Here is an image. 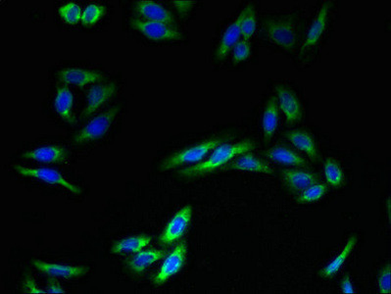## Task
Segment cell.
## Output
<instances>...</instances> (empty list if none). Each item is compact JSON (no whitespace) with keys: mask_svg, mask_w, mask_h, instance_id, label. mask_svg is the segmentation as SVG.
<instances>
[{"mask_svg":"<svg viewBox=\"0 0 391 294\" xmlns=\"http://www.w3.org/2000/svg\"><path fill=\"white\" fill-rule=\"evenodd\" d=\"M106 14V8L103 5L91 4L86 7L82 15V24L84 26H94L98 23L104 15Z\"/></svg>","mask_w":391,"mask_h":294,"instance_id":"f1b7e54d","label":"cell"},{"mask_svg":"<svg viewBox=\"0 0 391 294\" xmlns=\"http://www.w3.org/2000/svg\"><path fill=\"white\" fill-rule=\"evenodd\" d=\"M340 288L343 293L353 294L355 293L354 286L352 285L350 276L348 275L343 276L340 281Z\"/></svg>","mask_w":391,"mask_h":294,"instance_id":"e575fe53","label":"cell"},{"mask_svg":"<svg viewBox=\"0 0 391 294\" xmlns=\"http://www.w3.org/2000/svg\"><path fill=\"white\" fill-rule=\"evenodd\" d=\"M186 253H188V244L186 241H181L177 244L176 248L162 264L158 273L154 276V285L162 286L168 281L172 276H176L184 268L186 264Z\"/></svg>","mask_w":391,"mask_h":294,"instance_id":"52a82bcc","label":"cell"},{"mask_svg":"<svg viewBox=\"0 0 391 294\" xmlns=\"http://www.w3.org/2000/svg\"><path fill=\"white\" fill-rule=\"evenodd\" d=\"M118 111V107H112L109 110L92 119L84 129H82L74 136V143L76 144H83L103 138L107 132H108V129H110L111 124L113 123Z\"/></svg>","mask_w":391,"mask_h":294,"instance_id":"277c9868","label":"cell"},{"mask_svg":"<svg viewBox=\"0 0 391 294\" xmlns=\"http://www.w3.org/2000/svg\"><path fill=\"white\" fill-rule=\"evenodd\" d=\"M58 13L65 23L75 25L81 21L83 11L79 4L69 2V4L62 5L58 10Z\"/></svg>","mask_w":391,"mask_h":294,"instance_id":"f546056e","label":"cell"},{"mask_svg":"<svg viewBox=\"0 0 391 294\" xmlns=\"http://www.w3.org/2000/svg\"><path fill=\"white\" fill-rule=\"evenodd\" d=\"M323 176L331 188H340L345 184V173L335 158H328L323 163Z\"/></svg>","mask_w":391,"mask_h":294,"instance_id":"484cf974","label":"cell"},{"mask_svg":"<svg viewBox=\"0 0 391 294\" xmlns=\"http://www.w3.org/2000/svg\"><path fill=\"white\" fill-rule=\"evenodd\" d=\"M191 219H193V207L191 205L183 207L167 224L165 229L159 236L158 243L163 246H170L180 241L188 231Z\"/></svg>","mask_w":391,"mask_h":294,"instance_id":"5b68a950","label":"cell"},{"mask_svg":"<svg viewBox=\"0 0 391 294\" xmlns=\"http://www.w3.org/2000/svg\"><path fill=\"white\" fill-rule=\"evenodd\" d=\"M172 4L178 10L179 13L181 15H186L189 10L193 8L194 1H173Z\"/></svg>","mask_w":391,"mask_h":294,"instance_id":"d590c367","label":"cell"},{"mask_svg":"<svg viewBox=\"0 0 391 294\" xmlns=\"http://www.w3.org/2000/svg\"><path fill=\"white\" fill-rule=\"evenodd\" d=\"M264 154L269 160L276 162L278 164L297 167V168L308 167V162L304 157L298 154L297 152L293 151V149L288 148V147L281 146V144L271 147Z\"/></svg>","mask_w":391,"mask_h":294,"instance_id":"ac0fdd59","label":"cell"},{"mask_svg":"<svg viewBox=\"0 0 391 294\" xmlns=\"http://www.w3.org/2000/svg\"><path fill=\"white\" fill-rule=\"evenodd\" d=\"M23 290L25 293L31 294L47 293L46 290H42L41 288H37L32 276H27L26 280H25Z\"/></svg>","mask_w":391,"mask_h":294,"instance_id":"d6a6232c","label":"cell"},{"mask_svg":"<svg viewBox=\"0 0 391 294\" xmlns=\"http://www.w3.org/2000/svg\"><path fill=\"white\" fill-rule=\"evenodd\" d=\"M132 27L152 41H180L181 34L171 25L149 20H131Z\"/></svg>","mask_w":391,"mask_h":294,"instance_id":"ba28073f","label":"cell"},{"mask_svg":"<svg viewBox=\"0 0 391 294\" xmlns=\"http://www.w3.org/2000/svg\"><path fill=\"white\" fill-rule=\"evenodd\" d=\"M286 138L295 148L302 151L312 161L319 160V151L315 139L303 129H291L286 132Z\"/></svg>","mask_w":391,"mask_h":294,"instance_id":"d6986e66","label":"cell"},{"mask_svg":"<svg viewBox=\"0 0 391 294\" xmlns=\"http://www.w3.org/2000/svg\"><path fill=\"white\" fill-rule=\"evenodd\" d=\"M276 91L278 108L283 112L286 124L291 126L300 122L303 116L302 106L295 92L283 86L276 87Z\"/></svg>","mask_w":391,"mask_h":294,"instance_id":"9c48e42d","label":"cell"},{"mask_svg":"<svg viewBox=\"0 0 391 294\" xmlns=\"http://www.w3.org/2000/svg\"><path fill=\"white\" fill-rule=\"evenodd\" d=\"M59 82L71 86L84 87L89 84L97 83L104 79V76L99 72L79 68H66L57 73Z\"/></svg>","mask_w":391,"mask_h":294,"instance_id":"5bb4252c","label":"cell"},{"mask_svg":"<svg viewBox=\"0 0 391 294\" xmlns=\"http://www.w3.org/2000/svg\"><path fill=\"white\" fill-rule=\"evenodd\" d=\"M136 12L149 21L162 22L173 26L175 18L165 7L154 1H139L136 5Z\"/></svg>","mask_w":391,"mask_h":294,"instance_id":"ffe728a7","label":"cell"},{"mask_svg":"<svg viewBox=\"0 0 391 294\" xmlns=\"http://www.w3.org/2000/svg\"><path fill=\"white\" fill-rule=\"evenodd\" d=\"M22 157L28 160L59 165V164L66 163L68 151L63 146H44L37 147L34 151L25 152L22 154Z\"/></svg>","mask_w":391,"mask_h":294,"instance_id":"4fadbf2b","label":"cell"},{"mask_svg":"<svg viewBox=\"0 0 391 294\" xmlns=\"http://www.w3.org/2000/svg\"><path fill=\"white\" fill-rule=\"evenodd\" d=\"M243 21H241V34L243 39L250 41L257 29V18L252 4H248L243 10Z\"/></svg>","mask_w":391,"mask_h":294,"instance_id":"83f0119b","label":"cell"},{"mask_svg":"<svg viewBox=\"0 0 391 294\" xmlns=\"http://www.w3.org/2000/svg\"><path fill=\"white\" fill-rule=\"evenodd\" d=\"M117 86L114 83L108 84H97L92 86L89 89L88 96H86V108L82 113V118L86 119L91 114L96 113L102 106L110 101L112 97L115 96Z\"/></svg>","mask_w":391,"mask_h":294,"instance_id":"30bf717a","label":"cell"},{"mask_svg":"<svg viewBox=\"0 0 391 294\" xmlns=\"http://www.w3.org/2000/svg\"><path fill=\"white\" fill-rule=\"evenodd\" d=\"M152 238L148 235L129 236L113 244L111 253L113 254L136 253L148 248Z\"/></svg>","mask_w":391,"mask_h":294,"instance_id":"d4e9b609","label":"cell"},{"mask_svg":"<svg viewBox=\"0 0 391 294\" xmlns=\"http://www.w3.org/2000/svg\"><path fill=\"white\" fill-rule=\"evenodd\" d=\"M14 170L23 177H29L44 181V183L51 184V186H60L69 191L70 193L81 196L83 193L81 188L76 184L70 183L59 173L58 171L51 168H28V167L14 166Z\"/></svg>","mask_w":391,"mask_h":294,"instance_id":"8992f818","label":"cell"},{"mask_svg":"<svg viewBox=\"0 0 391 294\" xmlns=\"http://www.w3.org/2000/svg\"><path fill=\"white\" fill-rule=\"evenodd\" d=\"M251 44L246 39H241L233 49V62L235 64L245 61L250 56Z\"/></svg>","mask_w":391,"mask_h":294,"instance_id":"4dcf8cb0","label":"cell"},{"mask_svg":"<svg viewBox=\"0 0 391 294\" xmlns=\"http://www.w3.org/2000/svg\"><path fill=\"white\" fill-rule=\"evenodd\" d=\"M263 32L269 41L286 51H293L297 44V31L290 19L266 20Z\"/></svg>","mask_w":391,"mask_h":294,"instance_id":"3957f363","label":"cell"},{"mask_svg":"<svg viewBox=\"0 0 391 294\" xmlns=\"http://www.w3.org/2000/svg\"><path fill=\"white\" fill-rule=\"evenodd\" d=\"M166 254L165 250H159L155 248L141 250L136 253V255L129 257L126 261V265L133 275H141L149 267L165 257Z\"/></svg>","mask_w":391,"mask_h":294,"instance_id":"2e32d148","label":"cell"},{"mask_svg":"<svg viewBox=\"0 0 391 294\" xmlns=\"http://www.w3.org/2000/svg\"><path fill=\"white\" fill-rule=\"evenodd\" d=\"M358 243L357 236H352L348 238L347 243L345 244L340 255L336 256L331 263H328L323 270L320 271V276L325 279L333 278L338 273V271L345 265V261L350 257L352 251L354 250L356 244Z\"/></svg>","mask_w":391,"mask_h":294,"instance_id":"cb8c5ba5","label":"cell"},{"mask_svg":"<svg viewBox=\"0 0 391 294\" xmlns=\"http://www.w3.org/2000/svg\"><path fill=\"white\" fill-rule=\"evenodd\" d=\"M331 2L328 1L322 5L320 10H319L317 16L314 20L312 25L307 32L305 41H304L302 49H311L315 46L319 41L322 39L323 32L327 29L328 13H330Z\"/></svg>","mask_w":391,"mask_h":294,"instance_id":"e0dca14e","label":"cell"},{"mask_svg":"<svg viewBox=\"0 0 391 294\" xmlns=\"http://www.w3.org/2000/svg\"><path fill=\"white\" fill-rule=\"evenodd\" d=\"M278 121H280V108H278L276 97L273 96L269 99L263 112L262 128L265 143H270L271 139L275 136Z\"/></svg>","mask_w":391,"mask_h":294,"instance_id":"7402d4cb","label":"cell"},{"mask_svg":"<svg viewBox=\"0 0 391 294\" xmlns=\"http://www.w3.org/2000/svg\"><path fill=\"white\" fill-rule=\"evenodd\" d=\"M236 170L241 172H251V173L273 174V168L267 162L257 158L251 151L241 154L231 161L228 165L224 167L222 171Z\"/></svg>","mask_w":391,"mask_h":294,"instance_id":"8fae6325","label":"cell"},{"mask_svg":"<svg viewBox=\"0 0 391 294\" xmlns=\"http://www.w3.org/2000/svg\"><path fill=\"white\" fill-rule=\"evenodd\" d=\"M241 21H243V12L238 15V18L224 32L220 44H219L218 49H217V58H225L230 53L231 49H233V46L241 41V37L243 36L241 34Z\"/></svg>","mask_w":391,"mask_h":294,"instance_id":"603a6c76","label":"cell"},{"mask_svg":"<svg viewBox=\"0 0 391 294\" xmlns=\"http://www.w3.org/2000/svg\"><path fill=\"white\" fill-rule=\"evenodd\" d=\"M255 147V143L250 139H245L238 143H228L225 141L212 151L207 160L183 169L179 172V175L184 178L193 179L207 175L217 170H222L236 157L246 152L252 151Z\"/></svg>","mask_w":391,"mask_h":294,"instance_id":"6da1fadb","label":"cell"},{"mask_svg":"<svg viewBox=\"0 0 391 294\" xmlns=\"http://www.w3.org/2000/svg\"><path fill=\"white\" fill-rule=\"evenodd\" d=\"M390 273L391 266L390 264H387V266L383 267L380 274H378V286L380 294L391 293Z\"/></svg>","mask_w":391,"mask_h":294,"instance_id":"1f68e13d","label":"cell"},{"mask_svg":"<svg viewBox=\"0 0 391 294\" xmlns=\"http://www.w3.org/2000/svg\"><path fill=\"white\" fill-rule=\"evenodd\" d=\"M225 141L226 139L224 138H213L203 141V143L196 144V146L189 147V148L177 152V153L169 156L163 161L161 170H171V169L188 165V164L198 163V162L203 160L217 146L225 143Z\"/></svg>","mask_w":391,"mask_h":294,"instance_id":"7a4b0ae2","label":"cell"},{"mask_svg":"<svg viewBox=\"0 0 391 294\" xmlns=\"http://www.w3.org/2000/svg\"><path fill=\"white\" fill-rule=\"evenodd\" d=\"M32 265L41 271L44 275L53 276V278L69 279L78 278L86 275L89 269L84 266H71L66 264H54L44 262V261L34 260Z\"/></svg>","mask_w":391,"mask_h":294,"instance_id":"7c38bea8","label":"cell"},{"mask_svg":"<svg viewBox=\"0 0 391 294\" xmlns=\"http://www.w3.org/2000/svg\"><path fill=\"white\" fill-rule=\"evenodd\" d=\"M281 177L286 188L295 193H300L304 189L319 181L317 174L300 169H286L281 173Z\"/></svg>","mask_w":391,"mask_h":294,"instance_id":"9a60e30c","label":"cell"},{"mask_svg":"<svg viewBox=\"0 0 391 294\" xmlns=\"http://www.w3.org/2000/svg\"><path fill=\"white\" fill-rule=\"evenodd\" d=\"M54 108L59 116L70 124H76V117L73 113L74 96L68 87L58 86L54 98Z\"/></svg>","mask_w":391,"mask_h":294,"instance_id":"44dd1931","label":"cell"},{"mask_svg":"<svg viewBox=\"0 0 391 294\" xmlns=\"http://www.w3.org/2000/svg\"><path fill=\"white\" fill-rule=\"evenodd\" d=\"M328 191V184L318 183L312 184V186H309V188L304 189L298 194L297 198H296V203L298 204H311L317 203V201L321 200L323 196L327 194Z\"/></svg>","mask_w":391,"mask_h":294,"instance_id":"4316f807","label":"cell"},{"mask_svg":"<svg viewBox=\"0 0 391 294\" xmlns=\"http://www.w3.org/2000/svg\"><path fill=\"white\" fill-rule=\"evenodd\" d=\"M47 293H66L60 283L56 280V278L51 276L49 280L47 281Z\"/></svg>","mask_w":391,"mask_h":294,"instance_id":"836d02e7","label":"cell"}]
</instances>
